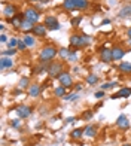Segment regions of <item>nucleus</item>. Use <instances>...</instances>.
<instances>
[{"instance_id":"29","label":"nucleus","mask_w":131,"mask_h":146,"mask_svg":"<svg viewBox=\"0 0 131 146\" xmlns=\"http://www.w3.org/2000/svg\"><path fill=\"white\" fill-rule=\"evenodd\" d=\"M97 81H98V78H97V75H89L88 78H87V82L89 84V85H94V84H97Z\"/></svg>"},{"instance_id":"32","label":"nucleus","mask_w":131,"mask_h":146,"mask_svg":"<svg viewBox=\"0 0 131 146\" xmlns=\"http://www.w3.org/2000/svg\"><path fill=\"white\" fill-rule=\"evenodd\" d=\"M77 97H79V96H77V92H73V94H66L63 98H64V100H70V102H73V100H76Z\"/></svg>"},{"instance_id":"13","label":"nucleus","mask_w":131,"mask_h":146,"mask_svg":"<svg viewBox=\"0 0 131 146\" xmlns=\"http://www.w3.org/2000/svg\"><path fill=\"white\" fill-rule=\"evenodd\" d=\"M40 92H42V88H40V85L39 84H31L30 85V88H28V96L30 97H39L40 96Z\"/></svg>"},{"instance_id":"12","label":"nucleus","mask_w":131,"mask_h":146,"mask_svg":"<svg viewBox=\"0 0 131 146\" xmlns=\"http://www.w3.org/2000/svg\"><path fill=\"white\" fill-rule=\"evenodd\" d=\"M131 96V88L130 87H125V88H121L116 94L112 96V98H128Z\"/></svg>"},{"instance_id":"42","label":"nucleus","mask_w":131,"mask_h":146,"mask_svg":"<svg viewBox=\"0 0 131 146\" xmlns=\"http://www.w3.org/2000/svg\"><path fill=\"white\" fill-rule=\"evenodd\" d=\"M67 122H75V118H73V116H70V118H67Z\"/></svg>"},{"instance_id":"4","label":"nucleus","mask_w":131,"mask_h":146,"mask_svg":"<svg viewBox=\"0 0 131 146\" xmlns=\"http://www.w3.org/2000/svg\"><path fill=\"white\" fill-rule=\"evenodd\" d=\"M57 79H58V82H60V85H63V87H66V88H71V87H73V79H71V75L69 72L64 70Z\"/></svg>"},{"instance_id":"9","label":"nucleus","mask_w":131,"mask_h":146,"mask_svg":"<svg viewBox=\"0 0 131 146\" xmlns=\"http://www.w3.org/2000/svg\"><path fill=\"white\" fill-rule=\"evenodd\" d=\"M2 14H3V17L12 19V18H14V17L17 15V8H15L14 5H5V6H3Z\"/></svg>"},{"instance_id":"35","label":"nucleus","mask_w":131,"mask_h":146,"mask_svg":"<svg viewBox=\"0 0 131 146\" xmlns=\"http://www.w3.org/2000/svg\"><path fill=\"white\" fill-rule=\"evenodd\" d=\"M93 115H94V112H93V110H87V112H85V113L82 115V118H83V119H87V121H88V119H91V118H93Z\"/></svg>"},{"instance_id":"8","label":"nucleus","mask_w":131,"mask_h":146,"mask_svg":"<svg viewBox=\"0 0 131 146\" xmlns=\"http://www.w3.org/2000/svg\"><path fill=\"white\" fill-rule=\"evenodd\" d=\"M31 112H33V108H30V106H25V104H22V106H18L17 108V113H18V116L19 118H28L30 115H31Z\"/></svg>"},{"instance_id":"7","label":"nucleus","mask_w":131,"mask_h":146,"mask_svg":"<svg viewBox=\"0 0 131 146\" xmlns=\"http://www.w3.org/2000/svg\"><path fill=\"white\" fill-rule=\"evenodd\" d=\"M46 31H48V27L45 24H34V27H33V30H31V33L37 37L46 36Z\"/></svg>"},{"instance_id":"2","label":"nucleus","mask_w":131,"mask_h":146,"mask_svg":"<svg viewBox=\"0 0 131 146\" xmlns=\"http://www.w3.org/2000/svg\"><path fill=\"white\" fill-rule=\"evenodd\" d=\"M70 46H73V48H83V46H87L89 42H91V39L88 36H85V35H71L70 36Z\"/></svg>"},{"instance_id":"21","label":"nucleus","mask_w":131,"mask_h":146,"mask_svg":"<svg viewBox=\"0 0 131 146\" xmlns=\"http://www.w3.org/2000/svg\"><path fill=\"white\" fill-rule=\"evenodd\" d=\"M33 27H34V24H33L31 21H28V19H24V21L21 23V27H19V30H22V31H31Z\"/></svg>"},{"instance_id":"36","label":"nucleus","mask_w":131,"mask_h":146,"mask_svg":"<svg viewBox=\"0 0 131 146\" xmlns=\"http://www.w3.org/2000/svg\"><path fill=\"white\" fill-rule=\"evenodd\" d=\"M77 60V55H76V49H71V54L69 57V61H76Z\"/></svg>"},{"instance_id":"3","label":"nucleus","mask_w":131,"mask_h":146,"mask_svg":"<svg viewBox=\"0 0 131 146\" xmlns=\"http://www.w3.org/2000/svg\"><path fill=\"white\" fill-rule=\"evenodd\" d=\"M64 72V64L61 61H52L49 66H48V75L51 78H58Z\"/></svg>"},{"instance_id":"38","label":"nucleus","mask_w":131,"mask_h":146,"mask_svg":"<svg viewBox=\"0 0 131 146\" xmlns=\"http://www.w3.org/2000/svg\"><path fill=\"white\" fill-rule=\"evenodd\" d=\"M8 40H9L8 36H6L5 33H2V36H0V42H2V43H8Z\"/></svg>"},{"instance_id":"6","label":"nucleus","mask_w":131,"mask_h":146,"mask_svg":"<svg viewBox=\"0 0 131 146\" xmlns=\"http://www.w3.org/2000/svg\"><path fill=\"white\" fill-rule=\"evenodd\" d=\"M100 60L103 63H112L113 61V55H112V49H107V48H101L100 49Z\"/></svg>"},{"instance_id":"15","label":"nucleus","mask_w":131,"mask_h":146,"mask_svg":"<svg viewBox=\"0 0 131 146\" xmlns=\"http://www.w3.org/2000/svg\"><path fill=\"white\" fill-rule=\"evenodd\" d=\"M24 19H25V15L24 14H17L12 19H9V21H11V24L14 25L15 29H19V27H21V23L24 21Z\"/></svg>"},{"instance_id":"26","label":"nucleus","mask_w":131,"mask_h":146,"mask_svg":"<svg viewBox=\"0 0 131 146\" xmlns=\"http://www.w3.org/2000/svg\"><path fill=\"white\" fill-rule=\"evenodd\" d=\"M30 79L28 78H21V81H19V88L21 90H25V88H30Z\"/></svg>"},{"instance_id":"25","label":"nucleus","mask_w":131,"mask_h":146,"mask_svg":"<svg viewBox=\"0 0 131 146\" xmlns=\"http://www.w3.org/2000/svg\"><path fill=\"white\" fill-rule=\"evenodd\" d=\"M82 136H83V130L82 128H75L73 131L70 133L71 139H82Z\"/></svg>"},{"instance_id":"45","label":"nucleus","mask_w":131,"mask_h":146,"mask_svg":"<svg viewBox=\"0 0 131 146\" xmlns=\"http://www.w3.org/2000/svg\"><path fill=\"white\" fill-rule=\"evenodd\" d=\"M39 2H42V3H48L49 0H39Z\"/></svg>"},{"instance_id":"43","label":"nucleus","mask_w":131,"mask_h":146,"mask_svg":"<svg viewBox=\"0 0 131 146\" xmlns=\"http://www.w3.org/2000/svg\"><path fill=\"white\" fill-rule=\"evenodd\" d=\"M107 24H110V19H104V21H103V25H107Z\"/></svg>"},{"instance_id":"24","label":"nucleus","mask_w":131,"mask_h":146,"mask_svg":"<svg viewBox=\"0 0 131 146\" xmlns=\"http://www.w3.org/2000/svg\"><path fill=\"white\" fill-rule=\"evenodd\" d=\"M22 40L25 42V45L30 46V48H33V46L36 45V40H34V36H31V35H25L22 37Z\"/></svg>"},{"instance_id":"39","label":"nucleus","mask_w":131,"mask_h":146,"mask_svg":"<svg viewBox=\"0 0 131 146\" xmlns=\"http://www.w3.org/2000/svg\"><path fill=\"white\" fill-rule=\"evenodd\" d=\"M94 97H95V98H103V97H104V91H103V90H101V91H97L95 94H94Z\"/></svg>"},{"instance_id":"14","label":"nucleus","mask_w":131,"mask_h":146,"mask_svg":"<svg viewBox=\"0 0 131 146\" xmlns=\"http://www.w3.org/2000/svg\"><path fill=\"white\" fill-rule=\"evenodd\" d=\"M14 67V61H12L11 57H2L0 58V69L5 70V69H11Z\"/></svg>"},{"instance_id":"28","label":"nucleus","mask_w":131,"mask_h":146,"mask_svg":"<svg viewBox=\"0 0 131 146\" xmlns=\"http://www.w3.org/2000/svg\"><path fill=\"white\" fill-rule=\"evenodd\" d=\"M15 54H17V49L15 48H8V49L2 51V57H12V55H15Z\"/></svg>"},{"instance_id":"27","label":"nucleus","mask_w":131,"mask_h":146,"mask_svg":"<svg viewBox=\"0 0 131 146\" xmlns=\"http://www.w3.org/2000/svg\"><path fill=\"white\" fill-rule=\"evenodd\" d=\"M66 87H63V85H60V87H57L55 88V91H54V94L57 96V97H64L66 96Z\"/></svg>"},{"instance_id":"16","label":"nucleus","mask_w":131,"mask_h":146,"mask_svg":"<svg viewBox=\"0 0 131 146\" xmlns=\"http://www.w3.org/2000/svg\"><path fill=\"white\" fill-rule=\"evenodd\" d=\"M118 70H119L121 73H124V75H128V73H131V63L130 61H122L118 64Z\"/></svg>"},{"instance_id":"37","label":"nucleus","mask_w":131,"mask_h":146,"mask_svg":"<svg viewBox=\"0 0 131 146\" xmlns=\"http://www.w3.org/2000/svg\"><path fill=\"white\" fill-rule=\"evenodd\" d=\"M19 124H21V121H19V118H17V119H12V122H11V125L14 128H18L19 127Z\"/></svg>"},{"instance_id":"34","label":"nucleus","mask_w":131,"mask_h":146,"mask_svg":"<svg viewBox=\"0 0 131 146\" xmlns=\"http://www.w3.org/2000/svg\"><path fill=\"white\" fill-rule=\"evenodd\" d=\"M17 49H18V51H25V49H27V45H25V42H24V40H18Z\"/></svg>"},{"instance_id":"23","label":"nucleus","mask_w":131,"mask_h":146,"mask_svg":"<svg viewBox=\"0 0 131 146\" xmlns=\"http://www.w3.org/2000/svg\"><path fill=\"white\" fill-rule=\"evenodd\" d=\"M75 2H76V9L77 11H85L89 6L88 0H75Z\"/></svg>"},{"instance_id":"17","label":"nucleus","mask_w":131,"mask_h":146,"mask_svg":"<svg viewBox=\"0 0 131 146\" xmlns=\"http://www.w3.org/2000/svg\"><path fill=\"white\" fill-rule=\"evenodd\" d=\"M70 54H71V49H69V48H60L58 49V57H60L63 61H69Z\"/></svg>"},{"instance_id":"41","label":"nucleus","mask_w":131,"mask_h":146,"mask_svg":"<svg viewBox=\"0 0 131 146\" xmlns=\"http://www.w3.org/2000/svg\"><path fill=\"white\" fill-rule=\"evenodd\" d=\"M127 36H128V39H131V27L127 30Z\"/></svg>"},{"instance_id":"47","label":"nucleus","mask_w":131,"mask_h":146,"mask_svg":"<svg viewBox=\"0 0 131 146\" xmlns=\"http://www.w3.org/2000/svg\"><path fill=\"white\" fill-rule=\"evenodd\" d=\"M28 2H39V0H28Z\"/></svg>"},{"instance_id":"22","label":"nucleus","mask_w":131,"mask_h":146,"mask_svg":"<svg viewBox=\"0 0 131 146\" xmlns=\"http://www.w3.org/2000/svg\"><path fill=\"white\" fill-rule=\"evenodd\" d=\"M63 8L66 11H76V2H75V0H64V2H63Z\"/></svg>"},{"instance_id":"40","label":"nucleus","mask_w":131,"mask_h":146,"mask_svg":"<svg viewBox=\"0 0 131 146\" xmlns=\"http://www.w3.org/2000/svg\"><path fill=\"white\" fill-rule=\"evenodd\" d=\"M83 88V85L82 84H76V91H81Z\"/></svg>"},{"instance_id":"10","label":"nucleus","mask_w":131,"mask_h":146,"mask_svg":"<svg viewBox=\"0 0 131 146\" xmlns=\"http://www.w3.org/2000/svg\"><path fill=\"white\" fill-rule=\"evenodd\" d=\"M112 55H113V61H121L125 55V49L122 46H115L112 48Z\"/></svg>"},{"instance_id":"44","label":"nucleus","mask_w":131,"mask_h":146,"mask_svg":"<svg viewBox=\"0 0 131 146\" xmlns=\"http://www.w3.org/2000/svg\"><path fill=\"white\" fill-rule=\"evenodd\" d=\"M5 29H6V27H5V24H2V25H0V30H2V33L5 31Z\"/></svg>"},{"instance_id":"1","label":"nucleus","mask_w":131,"mask_h":146,"mask_svg":"<svg viewBox=\"0 0 131 146\" xmlns=\"http://www.w3.org/2000/svg\"><path fill=\"white\" fill-rule=\"evenodd\" d=\"M57 54H58V49L55 48V46L46 45V46H43L40 54H39V60H40V61H51V60L55 58Z\"/></svg>"},{"instance_id":"18","label":"nucleus","mask_w":131,"mask_h":146,"mask_svg":"<svg viewBox=\"0 0 131 146\" xmlns=\"http://www.w3.org/2000/svg\"><path fill=\"white\" fill-rule=\"evenodd\" d=\"M83 134L87 137H95L97 136V127H94V125H87L83 128Z\"/></svg>"},{"instance_id":"11","label":"nucleus","mask_w":131,"mask_h":146,"mask_svg":"<svg viewBox=\"0 0 131 146\" xmlns=\"http://www.w3.org/2000/svg\"><path fill=\"white\" fill-rule=\"evenodd\" d=\"M116 125H118V128H122V130H127L130 128V121H128V118L125 115H119L116 119Z\"/></svg>"},{"instance_id":"5","label":"nucleus","mask_w":131,"mask_h":146,"mask_svg":"<svg viewBox=\"0 0 131 146\" xmlns=\"http://www.w3.org/2000/svg\"><path fill=\"white\" fill-rule=\"evenodd\" d=\"M24 15H25V19L31 21L33 24H37L39 18H40V14H39V11L34 9V8H27V9L24 11Z\"/></svg>"},{"instance_id":"20","label":"nucleus","mask_w":131,"mask_h":146,"mask_svg":"<svg viewBox=\"0 0 131 146\" xmlns=\"http://www.w3.org/2000/svg\"><path fill=\"white\" fill-rule=\"evenodd\" d=\"M119 15L121 18H127V17H131V3H128V5H125L124 8L119 11Z\"/></svg>"},{"instance_id":"46","label":"nucleus","mask_w":131,"mask_h":146,"mask_svg":"<svg viewBox=\"0 0 131 146\" xmlns=\"http://www.w3.org/2000/svg\"><path fill=\"white\" fill-rule=\"evenodd\" d=\"M122 146H131V143H125V145H122Z\"/></svg>"},{"instance_id":"19","label":"nucleus","mask_w":131,"mask_h":146,"mask_svg":"<svg viewBox=\"0 0 131 146\" xmlns=\"http://www.w3.org/2000/svg\"><path fill=\"white\" fill-rule=\"evenodd\" d=\"M57 24H60V23H58V18L52 17V15H48V17H45V25H46L48 29H51L52 25H57Z\"/></svg>"},{"instance_id":"30","label":"nucleus","mask_w":131,"mask_h":146,"mask_svg":"<svg viewBox=\"0 0 131 146\" xmlns=\"http://www.w3.org/2000/svg\"><path fill=\"white\" fill-rule=\"evenodd\" d=\"M17 46H18V39L11 37L8 40V48H17Z\"/></svg>"},{"instance_id":"33","label":"nucleus","mask_w":131,"mask_h":146,"mask_svg":"<svg viewBox=\"0 0 131 146\" xmlns=\"http://www.w3.org/2000/svg\"><path fill=\"white\" fill-rule=\"evenodd\" d=\"M81 23H82V17H75L71 19V25H73V27H77Z\"/></svg>"},{"instance_id":"31","label":"nucleus","mask_w":131,"mask_h":146,"mask_svg":"<svg viewBox=\"0 0 131 146\" xmlns=\"http://www.w3.org/2000/svg\"><path fill=\"white\" fill-rule=\"evenodd\" d=\"M115 85H118V82H110V84H109V82H106V84H103V85H101V90H103V91L110 90V88H113Z\"/></svg>"}]
</instances>
